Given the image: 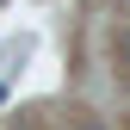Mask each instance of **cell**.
I'll return each instance as SVG.
<instances>
[{
	"mask_svg": "<svg viewBox=\"0 0 130 130\" xmlns=\"http://www.w3.org/2000/svg\"><path fill=\"white\" fill-rule=\"evenodd\" d=\"M0 105H6V80H0Z\"/></svg>",
	"mask_w": 130,
	"mask_h": 130,
	"instance_id": "obj_2",
	"label": "cell"
},
{
	"mask_svg": "<svg viewBox=\"0 0 130 130\" xmlns=\"http://www.w3.org/2000/svg\"><path fill=\"white\" fill-rule=\"evenodd\" d=\"M80 130H105V124H80Z\"/></svg>",
	"mask_w": 130,
	"mask_h": 130,
	"instance_id": "obj_3",
	"label": "cell"
},
{
	"mask_svg": "<svg viewBox=\"0 0 130 130\" xmlns=\"http://www.w3.org/2000/svg\"><path fill=\"white\" fill-rule=\"evenodd\" d=\"M118 56H124V62H130V31H124V37H118Z\"/></svg>",
	"mask_w": 130,
	"mask_h": 130,
	"instance_id": "obj_1",
	"label": "cell"
},
{
	"mask_svg": "<svg viewBox=\"0 0 130 130\" xmlns=\"http://www.w3.org/2000/svg\"><path fill=\"white\" fill-rule=\"evenodd\" d=\"M0 6H6V0H0Z\"/></svg>",
	"mask_w": 130,
	"mask_h": 130,
	"instance_id": "obj_4",
	"label": "cell"
}]
</instances>
